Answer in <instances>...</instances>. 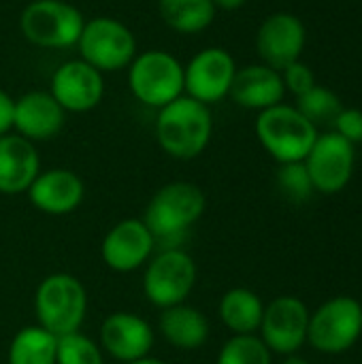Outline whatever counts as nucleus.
I'll return each instance as SVG.
<instances>
[{"instance_id": "5701e85b", "label": "nucleus", "mask_w": 362, "mask_h": 364, "mask_svg": "<svg viewBox=\"0 0 362 364\" xmlns=\"http://www.w3.org/2000/svg\"><path fill=\"white\" fill-rule=\"evenodd\" d=\"M158 15L177 34H201L213 23L218 9L213 0H158Z\"/></svg>"}, {"instance_id": "4468645a", "label": "nucleus", "mask_w": 362, "mask_h": 364, "mask_svg": "<svg viewBox=\"0 0 362 364\" xmlns=\"http://www.w3.org/2000/svg\"><path fill=\"white\" fill-rule=\"evenodd\" d=\"M307 43L305 23L286 11L271 13L256 32V51L262 64L284 70L288 64L301 60Z\"/></svg>"}, {"instance_id": "c85d7f7f", "label": "nucleus", "mask_w": 362, "mask_h": 364, "mask_svg": "<svg viewBox=\"0 0 362 364\" xmlns=\"http://www.w3.org/2000/svg\"><path fill=\"white\" fill-rule=\"evenodd\" d=\"M282 73V81H284V87L286 92L294 94V98L303 96L305 92H309L316 83V75L314 70L303 62V60H297L292 64H288Z\"/></svg>"}, {"instance_id": "cd10ccee", "label": "nucleus", "mask_w": 362, "mask_h": 364, "mask_svg": "<svg viewBox=\"0 0 362 364\" xmlns=\"http://www.w3.org/2000/svg\"><path fill=\"white\" fill-rule=\"evenodd\" d=\"M277 188L292 203H305L316 192L305 162L280 164V168H277Z\"/></svg>"}, {"instance_id": "f03ea898", "label": "nucleus", "mask_w": 362, "mask_h": 364, "mask_svg": "<svg viewBox=\"0 0 362 364\" xmlns=\"http://www.w3.org/2000/svg\"><path fill=\"white\" fill-rule=\"evenodd\" d=\"M207 209L205 192L192 181H171L149 200L143 222L156 243L177 241L192 228Z\"/></svg>"}, {"instance_id": "6ab92c4d", "label": "nucleus", "mask_w": 362, "mask_h": 364, "mask_svg": "<svg viewBox=\"0 0 362 364\" xmlns=\"http://www.w3.org/2000/svg\"><path fill=\"white\" fill-rule=\"evenodd\" d=\"M228 96L243 109L265 111L284 102L286 87L282 81V73L267 64H250L237 68Z\"/></svg>"}, {"instance_id": "393cba45", "label": "nucleus", "mask_w": 362, "mask_h": 364, "mask_svg": "<svg viewBox=\"0 0 362 364\" xmlns=\"http://www.w3.org/2000/svg\"><path fill=\"white\" fill-rule=\"evenodd\" d=\"M316 128L318 126H324V124H331L335 122V117L339 115V111L344 109L339 96L324 87V85H314L309 92H305L303 96L297 98V105H294Z\"/></svg>"}, {"instance_id": "aec40b11", "label": "nucleus", "mask_w": 362, "mask_h": 364, "mask_svg": "<svg viewBox=\"0 0 362 364\" xmlns=\"http://www.w3.org/2000/svg\"><path fill=\"white\" fill-rule=\"evenodd\" d=\"M41 173V156L34 143L9 132L0 136V194L28 192Z\"/></svg>"}, {"instance_id": "9d476101", "label": "nucleus", "mask_w": 362, "mask_h": 364, "mask_svg": "<svg viewBox=\"0 0 362 364\" xmlns=\"http://www.w3.org/2000/svg\"><path fill=\"white\" fill-rule=\"evenodd\" d=\"M237 68L239 66L228 49H201L188 64H183V94L211 107L228 96Z\"/></svg>"}, {"instance_id": "a211bd4d", "label": "nucleus", "mask_w": 362, "mask_h": 364, "mask_svg": "<svg viewBox=\"0 0 362 364\" xmlns=\"http://www.w3.org/2000/svg\"><path fill=\"white\" fill-rule=\"evenodd\" d=\"M26 194L34 209L45 215L60 218L73 213L83 203L85 186L70 168H49L36 175Z\"/></svg>"}, {"instance_id": "f8f14e48", "label": "nucleus", "mask_w": 362, "mask_h": 364, "mask_svg": "<svg viewBox=\"0 0 362 364\" xmlns=\"http://www.w3.org/2000/svg\"><path fill=\"white\" fill-rule=\"evenodd\" d=\"M354 145L335 130L318 134L314 147L303 160L312 177L314 190L320 194L341 192L354 175Z\"/></svg>"}, {"instance_id": "4be33fe9", "label": "nucleus", "mask_w": 362, "mask_h": 364, "mask_svg": "<svg viewBox=\"0 0 362 364\" xmlns=\"http://www.w3.org/2000/svg\"><path fill=\"white\" fill-rule=\"evenodd\" d=\"M218 314L233 335H258L265 303L254 290L233 288L222 296Z\"/></svg>"}, {"instance_id": "39448f33", "label": "nucleus", "mask_w": 362, "mask_h": 364, "mask_svg": "<svg viewBox=\"0 0 362 364\" xmlns=\"http://www.w3.org/2000/svg\"><path fill=\"white\" fill-rule=\"evenodd\" d=\"M130 94L149 109H162L183 96V64L164 49H145L128 64Z\"/></svg>"}, {"instance_id": "b1692460", "label": "nucleus", "mask_w": 362, "mask_h": 364, "mask_svg": "<svg viewBox=\"0 0 362 364\" xmlns=\"http://www.w3.org/2000/svg\"><path fill=\"white\" fill-rule=\"evenodd\" d=\"M58 337L38 324L21 328L9 346V364H55Z\"/></svg>"}, {"instance_id": "a878e982", "label": "nucleus", "mask_w": 362, "mask_h": 364, "mask_svg": "<svg viewBox=\"0 0 362 364\" xmlns=\"http://www.w3.org/2000/svg\"><path fill=\"white\" fill-rule=\"evenodd\" d=\"M273 354L258 335H233L220 350L215 364H271Z\"/></svg>"}, {"instance_id": "2eb2a0df", "label": "nucleus", "mask_w": 362, "mask_h": 364, "mask_svg": "<svg viewBox=\"0 0 362 364\" xmlns=\"http://www.w3.org/2000/svg\"><path fill=\"white\" fill-rule=\"evenodd\" d=\"M156 250V239L143 220L128 218L117 222L102 239V262L115 273H132L149 262Z\"/></svg>"}, {"instance_id": "20e7f679", "label": "nucleus", "mask_w": 362, "mask_h": 364, "mask_svg": "<svg viewBox=\"0 0 362 364\" xmlns=\"http://www.w3.org/2000/svg\"><path fill=\"white\" fill-rule=\"evenodd\" d=\"M256 136L280 164L303 162L318 139V128L297 107L280 102L258 113Z\"/></svg>"}, {"instance_id": "7ed1b4c3", "label": "nucleus", "mask_w": 362, "mask_h": 364, "mask_svg": "<svg viewBox=\"0 0 362 364\" xmlns=\"http://www.w3.org/2000/svg\"><path fill=\"white\" fill-rule=\"evenodd\" d=\"M36 324L53 337L79 333L87 314L85 286L70 273L47 275L34 294Z\"/></svg>"}, {"instance_id": "423d86ee", "label": "nucleus", "mask_w": 362, "mask_h": 364, "mask_svg": "<svg viewBox=\"0 0 362 364\" xmlns=\"http://www.w3.org/2000/svg\"><path fill=\"white\" fill-rule=\"evenodd\" d=\"M83 26V13L68 0H32L19 15V32L41 49L77 47Z\"/></svg>"}, {"instance_id": "f257e3e1", "label": "nucleus", "mask_w": 362, "mask_h": 364, "mask_svg": "<svg viewBox=\"0 0 362 364\" xmlns=\"http://www.w3.org/2000/svg\"><path fill=\"white\" fill-rule=\"evenodd\" d=\"M211 109L190 96H179L156 115V141L175 160H194L211 143Z\"/></svg>"}, {"instance_id": "0eeeda50", "label": "nucleus", "mask_w": 362, "mask_h": 364, "mask_svg": "<svg viewBox=\"0 0 362 364\" xmlns=\"http://www.w3.org/2000/svg\"><path fill=\"white\" fill-rule=\"evenodd\" d=\"M77 51L83 62L107 75L128 68L139 53V45L134 32L124 21L109 15H98L85 19L77 41Z\"/></svg>"}, {"instance_id": "7c9ffc66", "label": "nucleus", "mask_w": 362, "mask_h": 364, "mask_svg": "<svg viewBox=\"0 0 362 364\" xmlns=\"http://www.w3.org/2000/svg\"><path fill=\"white\" fill-rule=\"evenodd\" d=\"M13 105L15 98L0 87V136L13 132Z\"/></svg>"}, {"instance_id": "72a5a7b5", "label": "nucleus", "mask_w": 362, "mask_h": 364, "mask_svg": "<svg viewBox=\"0 0 362 364\" xmlns=\"http://www.w3.org/2000/svg\"><path fill=\"white\" fill-rule=\"evenodd\" d=\"M128 364H164L160 358H151V356H145V358H141V360H134V363H128Z\"/></svg>"}, {"instance_id": "ddd939ff", "label": "nucleus", "mask_w": 362, "mask_h": 364, "mask_svg": "<svg viewBox=\"0 0 362 364\" xmlns=\"http://www.w3.org/2000/svg\"><path fill=\"white\" fill-rule=\"evenodd\" d=\"M105 75L81 58L62 62L49 83V94L66 113H87L105 98Z\"/></svg>"}, {"instance_id": "1a4fd4ad", "label": "nucleus", "mask_w": 362, "mask_h": 364, "mask_svg": "<svg viewBox=\"0 0 362 364\" xmlns=\"http://www.w3.org/2000/svg\"><path fill=\"white\" fill-rule=\"evenodd\" d=\"M362 335V305L352 296H335L309 316L307 343L320 354H344Z\"/></svg>"}, {"instance_id": "bb28decb", "label": "nucleus", "mask_w": 362, "mask_h": 364, "mask_svg": "<svg viewBox=\"0 0 362 364\" xmlns=\"http://www.w3.org/2000/svg\"><path fill=\"white\" fill-rule=\"evenodd\" d=\"M55 364H105V352L83 333L58 337Z\"/></svg>"}, {"instance_id": "6e6552de", "label": "nucleus", "mask_w": 362, "mask_h": 364, "mask_svg": "<svg viewBox=\"0 0 362 364\" xmlns=\"http://www.w3.org/2000/svg\"><path fill=\"white\" fill-rule=\"evenodd\" d=\"M196 275V262L188 252L181 247H166L145 264L143 292L158 309L181 305L194 290Z\"/></svg>"}, {"instance_id": "9b49d317", "label": "nucleus", "mask_w": 362, "mask_h": 364, "mask_svg": "<svg viewBox=\"0 0 362 364\" xmlns=\"http://www.w3.org/2000/svg\"><path fill=\"white\" fill-rule=\"evenodd\" d=\"M312 311L297 296H277L265 305L258 337L271 350V354L292 356L307 343Z\"/></svg>"}, {"instance_id": "f3484780", "label": "nucleus", "mask_w": 362, "mask_h": 364, "mask_svg": "<svg viewBox=\"0 0 362 364\" xmlns=\"http://www.w3.org/2000/svg\"><path fill=\"white\" fill-rule=\"evenodd\" d=\"M66 122V111L49 94V90H32L15 98L13 105V132L30 143L55 139Z\"/></svg>"}, {"instance_id": "c756f323", "label": "nucleus", "mask_w": 362, "mask_h": 364, "mask_svg": "<svg viewBox=\"0 0 362 364\" xmlns=\"http://www.w3.org/2000/svg\"><path fill=\"white\" fill-rule=\"evenodd\" d=\"M335 132L352 145L362 143V109H341L333 122Z\"/></svg>"}, {"instance_id": "473e14b6", "label": "nucleus", "mask_w": 362, "mask_h": 364, "mask_svg": "<svg viewBox=\"0 0 362 364\" xmlns=\"http://www.w3.org/2000/svg\"><path fill=\"white\" fill-rule=\"evenodd\" d=\"M282 364H312L309 360H305V358H301V356H297V354H292V356H286V360Z\"/></svg>"}, {"instance_id": "412c9836", "label": "nucleus", "mask_w": 362, "mask_h": 364, "mask_svg": "<svg viewBox=\"0 0 362 364\" xmlns=\"http://www.w3.org/2000/svg\"><path fill=\"white\" fill-rule=\"evenodd\" d=\"M158 331L173 348L183 352H194L203 348L209 339V320L201 309L181 303L162 309L158 320Z\"/></svg>"}, {"instance_id": "2f4dec72", "label": "nucleus", "mask_w": 362, "mask_h": 364, "mask_svg": "<svg viewBox=\"0 0 362 364\" xmlns=\"http://www.w3.org/2000/svg\"><path fill=\"white\" fill-rule=\"evenodd\" d=\"M247 0H213L218 11H237L245 4Z\"/></svg>"}, {"instance_id": "dca6fc26", "label": "nucleus", "mask_w": 362, "mask_h": 364, "mask_svg": "<svg viewBox=\"0 0 362 364\" xmlns=\"http://www.w3.org/2000/svg\"><path fill=\"white\" fill-rule=\"evenodd\" d=\"M156 333L147 320L132 311H115L100 326V350L111 358L128 364L149 356Z\"/></svg>"}]
</instances>
